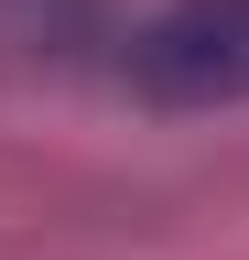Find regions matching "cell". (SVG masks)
Listing matches in <instances>:
<instances>
[{
	"instance_id": "6da1fadb",
	"label": "cell",
	"mask_w": 249,
	"mask_h": 260,
	"mask_svg": "<svg viewBox=\"0 0 249 260\" xmlns=\"http://www.w3.org/2000/svg\"><path fill=\"white\" fill-rule=\"evenodd\" d=\"M130 87L152 109H238L249 98V0H163L130 44Z\"/></svg>"
}]
</instances>
